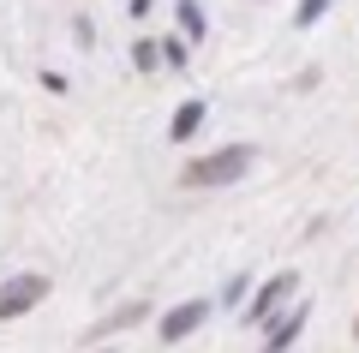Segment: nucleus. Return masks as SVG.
<instances>
[{"mask_svg": "<svg viewBox=\"0 0 359 353\" xmlns=\"http://www.w3.org/2000/svg\"><path fill=\"white\" fill-rule=\"evenodd\" d=\"M252 162H257V156L245 150V144H233V150H216V156H204V162L186 168V186H228V180H240Z\"/></svg>", "mask_w": 359, "mask_h": 353, "instance_id": "f257e3e1", "label": "nucleus"}, {"mask_svg": "<svg viewBox=\"0 0 359 353\" xmlns=\"http://www.w3.org/2000/svg\"><path fill=\"white\" fill-rule=\"evenodd\" d=\"M48 293V281L42 276H25V281H6L0 288V317H18V312H30V305Z\"/></svg>", "mask_w": 359, "mask_h": 353, "instance_id": "f03ea898", "label": "nucleus"}, {"mask_svg": "<svg viewBox=\"0 0 359 353\" xmlns=\"http://www.w3.org/2000/svg\"><path fill=\"white\" fill-rule=\"evenodd\" d=\"M287 293H294V276H276V281H269V288H264V293L252 300V312H245V317H252V324H264V317L276 312V305H282Z\"/></svg>", "mask_w": 359, "mask_h": 353, "instance_id": "7ed1b4c3", "label": "nucleus"}, {"mask_svg": "<svg viewBox=\"0 0 359 353\" xmlns=\"http://www.w3.org/2000/svg\"><path fill=\"white\" fill-rule=\"evenodd\" d=\"M198 317H210V300H192V305H180V312L162 324V335H168V341H180L186 329H198Z\"/></svg>", "mask_w": 359, "mask_h": 353, "instance_id": "20e7f679", "label": "nucleus"}, {"mask_svg": "<svg viewBox=\"0 0 359 353\" xmlns=\"http://www.w3.org/2000/svg\"><path fill=\"white\" fill-rule=\"evenodd\" d=\"M198 126H204V102H186V108L174 114V132H168V138H192Z\"/></svg>", "mask_w": 359, "mask_h": 353, "instance_id": "39448f33", "label": "nucleus"}, {"mask_svg": "<svg viewBox=\"0 0 359 353\" xmlns=\"http://www.w3.org/2000/svg\"><path fill=\"white\" fill-rule=\"evenodd\" d=\"M299 324H306V305H299V312H294V317H282V329H276V335H269V353H282V347H287V341H294V335H299Z\"/></svg>", "mask_w": 359, "mask_h": 353, "instance_id": "423d86ee", "label": "nucleus"}, {"mask_svg": "<svg viewBox=\"0 0 359 353\" xmlns=\"http://www.w3.org/2000/svg\"><path fill=\"white\" fill-rule=\"evenodd\" d=\"M323 6H330V0H306V6H299V25H311V18H318Z\"/></svg>", "mask_w": 359, "mask_h": 353, "instance_id": "0eeeda50", "label": "nucleus"}, {"mask_svg": "<svg viewBox=\"0 0 359 353\" xmlns=\"http://www.w3.org/2000/svg\"><path fill=\"white\" fill-rule=\"evenodd\" d=\"M353 329H359V324H353Z\"/></svg>", "mask_w": 359, "mask_h": 353, "instance_id": "6e6552de", "label": "nucleus"}]
</instances>
